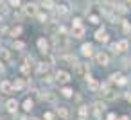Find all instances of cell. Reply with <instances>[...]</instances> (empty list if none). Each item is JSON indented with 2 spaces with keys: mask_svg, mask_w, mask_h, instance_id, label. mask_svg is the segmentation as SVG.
<instances>
[{
  "mask_svg": "<svg viewBox=\"0 0 131 120\" xmlns=\"http://www.w3.org/2000/svg\"><path fill=\"white\" fill-rule=\"evenodd\" d=\"M56 81L61 82V84H67V82L70 81V74H68L67 70H58V72H56Z\"/></svg>",
  "mask_w": 131,
  "mask_h": 120,
  "instance_id": "cell-1",
  "label": "cell"
},
{
  "mask_svg": "<svg viewBox=\"0 0 131 120\" xmlns=\"http://www.w3.org/2000/svg\"><path fill=\"white\" fill-rule=\"evenodd\" d=\"M75 75H77V77H88V65L77 63V65H75Z\"/></svg>",
  "mask_w": 131,
  "mask_h": 120,
  "instance_id": "cell-2",
  "label": "cell"
},
{
  "mask_svg": "<svg viewBox=\"0 0 131 120\" xmlns=\"http://www.w3.org/2000/svg\"><path fill=\"white\" fill-rule=\"evenodd\" d=\"M95 59H97V65H101V66H108V63H110V57L106 52H99L95 56Z\"/></svg>",
  "mask_w": 131,
  "mask_h": 120,
  "instance_id": "cell-3",
  "label": "cell"
},
{
  "mask_svg": "<svg viewBox=\"0 0 131 120\" xmlns=\"http://www.w3.org/2000/svg\"><path fill=\"white\" fill-rule=\"evenodd\" d=\"M72 36L77 38V40L83 38V36H84V27H83V25H72Z\"/></svg>",
  "mask_w": 131,
  "mask_h": 120,
  "instance_id": "cell-4",
  "label": "cell"
},
{
  "mask_svg": "<svg viewBox=\"0 0 131 120\" xmlns=\"http://www.w3.org/2000/svg\"><path fill=\"white\" fill-rule=\"evenodd\" d=\"M6 109H7L9 113H16V109H18V100H16V99H9V100L6 102Z\"/></svg>",
  "mask_w": 131,
  "mask_h": 120,
  "instance_id": "cell-5",
  "label": "cell"
},
{
  "mask_svg": "<svg viewBox=\"0 0 131 120\" xmlns=\"http://www.w3.org/2000/svg\"><path fill=\"white\" fill-rule=\"evenodd\" d=\"M13 90H15V86L9 81H2V82H0V91H2V93H11Z\"/></svg>",
  "mask_w": 131,
  "mask_h": 120,
  "instance_id": "cell-6",
  "label": "cell"
},
{
  "mask_svg": "<svg viewBox=\"0 0 131 120\" xmlns=\"http://www.w3.org/2000/svg\"><path fill=\"white\" fill-rule=\"evenodd\" d=\"M24 13H25L27 16H34V15L38 13V9H36L34 4H25V6H24Z\"/></svg>",
  "mask_w": 131,
  "mask_h": 120,
  "instance_id": "cell-7",
  "label": "cell"
},
{
  "mask_svg": "<svg viewBox=\"0 0 131 120\" xmlns=\"http://www.w3.org/2000/svg\"><path fill=\"white\" fill-rule=\"evenodd\" d=\"M95 40H97V41H102V43H108L110 38H108V34H106L102 29H99V31L95 32Z\"/></svg>",
  "mask_w": 131,
  "mask_h": 120,
  "instance_id": "cell-8",
  "label": "cell"
},
{
  "mask_svg": "<svg viewBox=\"0 0 131 120\" xmlns=\"http://www.w3.org/2000/svg\"><path fill=\"white\" fill-rule=\"evenodd\" d=\"M38 49H40V52H43V54L49 52V43H47L45 38H40V40H38Z\"/></svg>",
  "mask_w": 131,
  "mask_h": 120,
  "instance_id": "cell-9",
  "label": "cell"
},
{
  "mask_svg": "<svg viewBox=\"0 0 131 120\" xmlns=\"http://www.w3.org/2000/svg\"><path fill=\"white\" fill-rule=\"evenodd\" d=\"M81 54H83V56H86V57H90V56L93 54V47H92L90 43H84V45L81 47Z\"/></svg>",
  "mask_w": 131,
  "mask_h": 120,
  "instance_id": "cell-10",
  "label": "cell"
},
{
  "mask_svg": "<svg viewBox=\"0 0 131 120\" xmlns=\"http://www.w3.org/2000/svg\"><path fill=\"white\" fill-rule=\"evenodd\" d=\"M110 79H111L113 82H117V84H126V82H127V81H126V79L122 77V74H113V75H111Z\"/></svg>",
  "mask_w": 131,
  "mask_h": 120,
  "instance_id": "cell-11",
  "label": "cell"
},
{
  "mask_svg": "<svg viewBox=\"0 0 131 120\" xmlns=\"http://www.w3.org/2000/svg\"><path fill=\"white\" fill-rule=\"evenodd\" d=\"M56 113H58L61 118H68V109H67L65 106H58V107H56Z\"/></svg>",
  "mask_w": 131,
  "mask_h": 120,
  "instance_id": "cell-12",
  "label": "cell"
},
{
  "mask_svg": "<svg viewBox=\"0 0 131 120\" xmlns=\"http://www.w3.org/2000/svg\"><path fill=\"white\" fill-rule=\"evenodd\" d=\"M59 93H61V95H63V97H65V99H70V97H72V93H74V91H72V88H63V90H61V91H59Z\"/></svg>",
  "mask_w": 131,
  "mask_h": 120,
  "instance_id": "cell-13",
  "label": "cell"
},
{
  "mask_svg": "<svg viewBox=\"0 0 131 120\" xmlns=\"http://www.w3.org/2000/svg\"><path fill=\"white\" fill-rule=\"evenodd\" d=\"M32 107H34V102H32L31 99H27V100L24 102V109H25V111H31Z\"/></svg>",
  "mask_w": 131,
  "mask_h": 120,
  "instance_id": "cell-14",
  "label": "cell"
},
{
  "mask_svg": "<svg viewBox=\"0 0 131 120\" xmlns=\"http://www.w3.org/2000/svg\"><path fill=\"white\" fill-rule=\"evenodd\" d=\"M88 86H90L92 90H95V88H97L99 84H97V81H95L93 77H88Z\"/></svg>",
  "mask_w": 131,
  "mask_h": 120,
  "instance_id": "cell-15",
  "label": "cell"
},
{
  "mask_svg": "<svg viewBox=\"0 0 131 120\" xmlns=\"http://www.w3.org/2000/svg\"><path fill=\"white\" fill-rule=\"evenodd\" d=\"M13 86H15V90H22V88H24V81H22V79H16V81L13 82Z\"/></svg>",
  "mask_w": 131,
  "mask_h": 120,
  "instance_id": "cell-16",
  "label": "cell"
},
{
  "mask_svg": "<svg viewBox=\"0 0 131 120\" xmlns=\"http://www.w3.org/2000/svg\"><path fill=\"white\" fill-rule=\"evenodd\" d=\"M88 20H90V23H93V25H97V23H99V16H95V15H90V18H88Z\"/></svg>",
  "mask_w": 131,
  "mask_h": 120,
  "instance_id": "cell-17",
  "label": "cell"
},
{
  "mask_svg": "<svg viewBox=\"0 0 131 120\" xmlns=\"http://www.w3.org/2000/svg\"><path fill=\"white\" fill-rule=\"evenodd\" d=\"M79 115H81V116H86V115H88V109H86V106H81V107H79Z\"/></svg>",
  "mask_w": 131,
  "mask_h": 120,
  "instance_id": "cell-18",
  "label": "cell"
},
{
  "mask_svg": "<svg viewBox=\"0 0 131 120\" xmlns=\"http://www.w3.org/2000/svg\"><path fill=\"white\" fill-rule=\"evenodd\" d=\"M0 56H2V57H4V59H6V61H7V59H9V52H7V50H6V49H2V50H0Z\"/></svg>",
  "mask_w": 131,
  "mask_h": 120,
  "instance_id": "cell-19",
  "label": "cell"
},
{
  "mask_svg": "<svg viewBox=\"0 0 131 120\" xmlns=\"http://www.w3.org/2000/svg\"><path fill=\"white\" fill-rule=\"evenodd\" d=\"M43 118H45V120H52V118H54V115H52V113H45V115H43Z\"/></svg>",
  "mask_w": 131,
  "mask_h": 120,
  "instance_id": "cell-20",
  "label": "cell"
},
{
  "mask_svg": "<svg viewBox=\"0 0 131 120\" xmlns=\"http://www.w3.org/2000/svg\"><path fill=\"white\" fill-rule=\"evenodd\" d=\"M43 6H47L49 9L52 7V0H43Z\"/></svg>",
  "mask_w": 131,
  "mask_h": 120,
  "instance_id": "cell-21",
  "label": "cell"
},
{
  "mask_svg": "<svg viewBox=\"0 0 131 120\" xmlns=\"http://www.w3.org/2000/svg\"><path fill=\"white\" fill-rule=\"evenodd\" d=\"M58 11H59L61 15H63V13H67V6H59V7H58Z\"/></svg>",
  "mask_w": 131,
  "mask_h": 120,
  "instance_id": "cell-22",
  "label": "cell"
},
{
  "mask_svg": "<svg viewBox=\"0 0 131 120\" xmlns=\"http://www.w3.org/2000/svg\"><path fill=\"white\" fill-rule=\"evenodd\" d=\"M124 31H126V32H129V31H131V25H129L127 22H124Z\"/></svg>",
  "mask_w": 131,
  "mask_h": 120,
  "instance_id": "cell-23",
  "label": "cell"
},
{
  "mask_svg": "<svg viewBox=\"0 0 131 120\" xmlns=\"http://www.w3.org/2000/svg\"><path fill=\"white\" fill-rule=\"evenodd\" d=\"M43 70H47V65H45V66H43V63H41V65H40V66H38V72H40V74H43Z\"/></svg>",
  "mask_w": 131,
  "mask_h": 120,
  "instance_id": "cell-24",
  "label": "cell"
},
{
  "mask_svg": "<svg viewBox=\"0 0 131 120\" xmlns=\"http://www.w3.org/2000/svg\"><path fill=\"white\" fill-rule=\"evenodd\" d=\"M22 32V27H16V29H13V34L16 36V34H20Z\"/></svg>",
  "mask_w": 131,
  "mask_h": 120,
  "instance_id": "cell-25",
  "label": "cell"
},
{
  "mask_svg": "<svg viewBox=\"0 0 131 120\" xmlns=\"http://www.w3.org/2000/svg\"><path fill=\"white\" fill-rule=\"evenodd\" d=\"M15 47H16V49H24V43H22V41H15Z\"/></svg>",
  "mask_w": 131,
  "mask_h": 120,
  "instance_id": "cell-26",
  "label": "cell"
},
{
  "mask_svg": "<svg viewBox=\"0 0 131 120\" xmlns=\"http://www.w3.org/2000/svg\"><path fill=\"white\" fill-rule=\"evenodd\" d=\"M11 6H20V0H11Z\"/></svg>",
  "mask_w": 131,
  "mask_h": 120,
  "instance_id": "cell-27",
  "label": "cell"
},
{
  "mask_svg": "<svg viewBox=\"0 0 131 120\" xmlns=\"http://www.w3.org/2000/svg\"><path fill=\"white\" fill-rule=\"evenodd\" d=\"M115 118H117V116H115L113 113H110V115H108V120H115Z\"/></svg>",
  "mask_w": 131,
  "mask_h": 120,
  "instance_id": "cell-28",
  "label": "cell"
},
{
  "mask_svg": "<svg viewBox=\"0 0 131 120\" xmlns=\"http://www.w3.org/2000/svg\"><path fill=\"white\" fill-rule=\"evenodd\" d=\"M126 4H127V6H131V0H126Z\"/></svg>",
  "mask_w": 131,
  "mask_h": 120,
  "instance_id": "cell-29",
  "label": "cell"
},
{
  "mask_svg": "<svg viewBox=\"0 0 131 120\" xmlns=\"http://www.w3.org/2000/svg\"><path fill=\"white\" fill-rule=\"evenodd\" d=\"M127 100H129V102H131V95H127Z\"/></svg>",
  "mask_w": 131,
  "mask_h": 120,
  "instance_id": "cell-30",
  "label": "cell"
},
{
  "mask_svg": "<svg viewBox=\"0 0 131 120\" xmlns=\"http://www.w3.org/2000/svg\"><path fill=\"white\" fill-rule=\"evenodd\" d=\"M129 66H131V59H129Z\"/></svg>",
  "mask_w": 131,
  "mask_h": 120,
  "instance_id": "cell-31",
  "label": "cell"
},
{
  "mask_svg": "<svg viewBox=\"0 0 131 120\" xmlns=\"http://www.w3.org/2000/svg\"><path fill=\"white\" fill-rule=\"evenodd\" d=\"M79 120H84V118H79Z\"/></svg>",
  "mask_w": 131,
  "mask_h": 120,
  "instance_id": "cell-32",
  "label": "cell"
},
{
  "mask_svg": "<svg viewBox=\"0 0 131 120\" xmlns=\"http://www.w3.org/2000/svg\"><path fill=\"white\" fill-rule=\"evenodd\" d=\"M0 68H2V65H0Z\"/></svg>",
  "mask_w": 131,
  "mask_h": 120,
  "instance_id": "cell-33",
  "label": "cell"
},
{
  "mask_svg": "<svg viewBox=\"0 0 131 120\" xmlns=\"http://www.w3.org/2000/svg\"><path fill=\"white\" fill-rule=\"evenodd\" d=\"M129 82H131V81H129Z\"/></svg>",
  "mask_w": 131,
  "mask_h": 120,
  "instance_id": "cell-34",
  "label": "cell"
}]
</instances>
